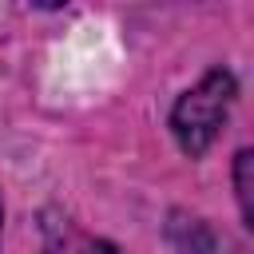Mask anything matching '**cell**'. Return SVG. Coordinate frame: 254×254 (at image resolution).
Wrapping results in <instances>:
<instances>
[{"mask_svg": "<svg viewBox=\"0 0 254 254\" xmlns=\"http://www.w3.org/2000/svg\"><path fill=\"white\" fill-rule=\"evenodd\" d=\"M238 99V79L226 67H210L194 87H187L171 107V135L183 147V155L202 159L210 143L218 139L230 107Z\"/></svg>", "mask_w": 254, "mask_h": 254, "instance_id": "cell-1", "label": "cell"}, {"mask_svg": "<svg viewBox=\"0 0 254 254\" xmlns=\"http://www.w3.org/2000/svg\"><path fill=\"white\" fill-rule=\"evenodd\" d=\"M167 242L175 254H242V246H234L226 234H218L206 218L175 210L167 222Z\"/></svg>", "mask_w": 254, "mask_h": 254, "instance_id": "cell-2", "label": "cell"}, {"mask_svg": "<svg viewBox=\"0 0 254 254\" xmlns=\"http://www.w3.org/2000/svg\"><path fill=\"white\" fill-rule=\"evenodd\" d=\"M40 254H119L115 242L87 234L83 226H75L67 214H44L40 222Z\"/></svg>", "mask_w": 254, "mask_h": 254, "instance_id": "cell-3", "label": "cell"}, {"mask_svg": "<svg viewBox=\"0 0 254 254\" xmlns=\"http://www.w3.org/2000/svg\"><path fill=\"white\" fill-rule=\"evenodd\" d=\"M234 194H238L242 222L254 226V155H250V147H242L234 155Z\"/></svg>", "mask_w": 254, "mask_h": 254, "instance_id": "cell-4", "label": "cell"}, {"mask_svg": "<svg viewBox=\"0 0 254 254\" xmlns=\"http://www.w3.org/2000/svg\"><path fill=\"white\" fill-rule=\"evenodd\" d=\"M0 234H4V206H0Z\"/></svg>", "mask_w": 254, "mask_h": 254, "instance_id": "cell-5", "label": "cell"}]
</instances>
